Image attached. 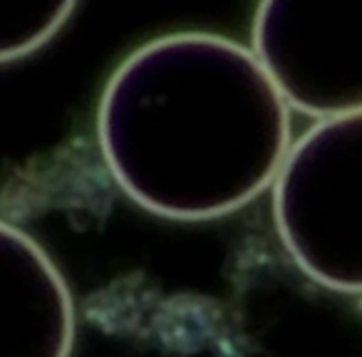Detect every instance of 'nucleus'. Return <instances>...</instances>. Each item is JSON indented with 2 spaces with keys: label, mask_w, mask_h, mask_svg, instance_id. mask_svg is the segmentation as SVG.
Returning <instances> with one entry per match:
<instances>
[{
  "label": "nucleus",
  "mask_w": 362,
  "mask_h": 357,
  "mask_svg": "<svg viewBox=\"0 0 362 357\" xmlns=\"http://www.w3.org/2000/svg\"><path fill=\"white\" fill-rule=\"evenodd\" d=\"M97 136L132 201L156 216L206 221L276 182L291 149V115L251 50L176 33L117 67L102 92Z\"/></svg>",
  "instance_id": "nucleus-1"
},
{
  "label": "nucleus",
  "mask_w": 362,
  "mask_h": 357,
  "mask_svg": "<svg viewBox=\"0 0 362 357\" xmlns=\"http://www.w3.org/2000/svg\"><path fill=\"white\" fill-rule=\"evenodd\" d=\"M273 218L310 281L362 293V112L317 122L291 144L273 182Z\"/></svg>",
  "instance_id": "nucleus-2"
},
{
  "label": "nucleus",
  "mask_w": 362,
  "mask_h": 357,
  "mask_svg": "<svg viewBox=\"0 0 362 357\" xmlns=\"http://www.w3.org/2000/svg\"><path fill=\"white\" fill-rule=\"evenodd\" d=\"M253 55L286 105L322 119L362 112V0H268Z\"/></svg>",
  "instance_id": "nucleus-3"
},
{
  "label": "nucleus",
  "mask_w": 362,
  "mask_h": 357,
  "mask_svg": "<svg viewBox=\"0 0 362 357\" xmlns=\"http://www.w3.org/2000/svg\"><path fill=\"white\" fill-rule=\"evenodd\" d=\"M75 303L28 233L0 221V357H70Z\"/></svg>",
  "instance_id": "nucleus-4"
},
{
  "label": "nucleus",
  "mask_w": 362,
  "mask_h": 357,
  "mask_svg": "<svg viewBox=\"0 0 362 357\" xmlns=\"http://www.w3.org/2000/svg\"><path fill=\"white\" fill-rule=\"evenodd\" d=\"M72 11V0H0V62L40 50L62 30Z\"/></svg>",
  "instance_id": "nucleus-5"
}]
</instances>
